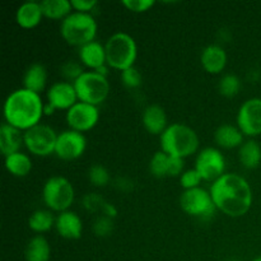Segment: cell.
Masks as SVG:
<instances>
[{
	"instance_id": "1",
	"label": "cell",
	"mask_w": 261,
	"mask_h": 261,
	"mask_svg": "<svg viewBox=\"0 0 261 261\" xmlns=\"http://www.w3.org/2000/svg\"><path fill=\"white\" fill-rule=\"evenodd\" d=\"M211 195L218 211L232 218L244 217L251 209L252 189L249 181L237 173H224L211 186Z\"/></svg>"
},
{
	"instance_id": "2",
	"label": "cell",
	"mask_w": 261,
	"mask_h": 261,
	"mask_svg": "<svg viewBox=\"0 0 261 261\" xmlns=\"http://www.w3.org/2000/svg\"><path fill=\"white\" fill-rule=\"evenodd\" d=\"M45 102L41 94L25 88L13 91L4 101V120L7 124L27 132L31 127L41 124Z\"/></svg>"
},
{
	"instance_id": "3",
	"label": "cell",
	"mask_w": 261,
	"mask_h": 261,
	"mask_svg": "<svg viewBox=\"0 0 261 261\" xmlns=\"http://www.w3.org/2000/svg\"><path fill=\"white\" fill-rule=\"evenodd\" d=\"M198 134L193 127L181 122H173L161 135V148L165 153L172 157H190L199 149Z\"/></svg>"
},
{
	"instance_id": "4",
	"label": "cell",
	"mask_w": 261,
	"mask_h": 261,
	"mask_svg": "<svg viewBox=\"0 0 261 261\" xmlns=\"http://www.w3.org/2000/svg\"><path fill=\"white\" fill-rule=\"evenodd\" d=\"M98 24L91 13L71 12L65 19L61 20L60 35L66 43L71 46H82L96 41Z\"/></svg>"
},
{
	"instance_id": "5",
	"label": "cell",
	"mask_w": 261,
	"mask_h": 261,
	"mask_svg": "<svg viewBox=\"0 0 261 261\" xmlns=\"http://www.w3.org/2000/svg\"><path fill=\"white\" fill-rule=\"evenodd\" d=\"M107 65L116 70H125L134 66L138 58V45L135 38L126 32H115L105 43Z\"/></svg>"
},
{
	"instance_id": "6",
	"label": "cell",
	"mask_w": 261,
	"mask_h": 261,
	"mask_svg": "<svg viewBox=\"0 0 261 261\" xmlns=\"http://www.w3.org/2000/svg\"><path fill=\"white\" fill-rule=\"evenodd\" d=\"M42 199L50 211L58 213L69 211L75 199L73 184L64 176H51L43 184Z\"/></svg>"
},
{
	"instance_id": "7",
	"label": "cell",
	"mask_w": 261,
	"mask_h": 261,
	"mask_svg": "<svg viewBox=\"0 0 261 261\" xmlns=\"http://www.w3.org/2000/svg\"><path fill=\"white\" fill-rule=\"evenodd\" d=\"M73 84L75 87L78 101L97 107L103 103L110 94V82L107 76L94 70L84 71Z\"/></svg>"
},
{
	"instance_id": "8",
	"label": "cell",
	"mask_w": 261,
	"mask_h": 261,
	"mask_svg": "<svg viewBox=\"0 0 261 261\" xmlns=\"http://www.w3.org/2000/svg\"><path fill=\"white\" fill-rule=\"evenodd\" d=\"M58 135L48 125L38 124L23 133V143L31 154L47 157L55 153Z\"/></svg>"
},
{
	"instance_id": "9",
	"label": "cell",
	"mask_w": 261,
	"mask_h": 261,
	"mask_svg": "<svg viewBox=\"0 0 261 261\" xmlns=\"http://www.w3.org/2000/svg\"><path fill=\"white\" fill-rule=\"evenodd\" d=\"M180 206L186 214L200 219L212 218L217 211L211 191L203 188L184 191L180 196Z\"/></svg>"
},
{
	"instance_id": "10",
	"label": "cell",
	"mask_w": 261,
	"mask_h": 261,
	"mask_svg": "<svg viewBox=\"0 0 261 261\" xmlns=\"http://www.w3.org/2000/svg\"><path fill=\"white\" fill-rule=\"evenodd\" d=\"M195 170L200 173L204 181H216L224 175L226 158L223 153L214 147H206L198 153L195 160Z\"/></svg>"
},
{
	"instance_id": "11",
	"label": "cell",
	"mask_w": 261,
	"mask_h": 261,
	"mask_svg": "<svg viewBox=\"0 0 261 261\" xmlns=\"http://www.w3.org/2000/svg\"><path fill=\"white\" fill-rule=\"evenodd\" d=\"M66 124L71 130L84 133L92 130L99 120V110L97 106L78 101L66 111Z\"/></svg>"
},
{
	"instance_id": "12",
	"label": "cell",
	"mask_w": 261,
	"mask_h": 261,
	"mask_svg": "<svg viewBox=\"0 0 261 261\" xmlns=\"http://www.w3.org/2000/svg\"><path fill=\"white\" fill-rule=\"evenodd\" d=\"M237 126L247 137L261 135V98H249L240 106Z\"/></svg>"
},
{
	"instance_id": "13",
	"label": "cell",
	"mask_w": 261,
	"mask_h": 261,
	"mask_svg": "<svg viewBox=\"0 0 261 261\" xmlns=\"http://www.w3.org/2000/svg\"><path fill=\"white\" fill-rule=\"evenodd\" d=\"M87 148V139L83 133L75 130H65L58 135L55 154L63 161L78 160Z\"/></svg>"
},
{
	"instance_id": "14",
	"label": "cell",
	"mask_w": 261,
	"mask_h": 261,
	"mask_svg": "<svg viewBox=\"0 0 261 261\" xmlns=\"http://www.w3.org/2000/svg\"><path fill=\"white\" fill-rule=\"evenodd\" d=\"M46 99H47L46 102L50 103L55 110L68 111L78 102V96H76L74 84L63 81L51 84V87L46 92Z\"/></svg>"
},
{
	"instance_id": "15",
	"label": "cell",
	"mask_w": 261,
	"mask_h": 261,
	"mask_svg": "<svg viewBox=\"0 0 261 261\" xmlns=\"http://www.w3.org/2000/svg\"><path fill=\"white\" fill-rule=\"evenodd\" d=\"M149 171L155 177L181 176L184 172V160L172 157L163 150H160V152H155L150 158Z\"/></svg>"
},
{
	"instance_id": "16",
	"label": "cell",
	"mask_w": 261,
	"mask_h": 261,
	"mask_svg": "<svg viewBox=\"0 0 261 261\" xmlns=\"http://www.w3.org/2000/svg\"><path fill=\"white\" fill-rule=\"evenodd\" d=\"M55 228L59 236L66 240L81 239L83 232V222L75 212L66 211L59 213L55 221Z\"/></svg>"
},
{
	"instance_id": "17",
	"label": "cell",
	"mask_w": 261,
	"mask_h": 261,
	"mask_svg": "<svg viewBox=\"0 0 261 261\" xmlns=\"http://www.w3.org/2000/svg\"><path fill=\"white\" fill-rule=\"evenodd\" d=\"M200 63L208 73L219 74L227 65V53L222 46L212 43L201 51Z\"/></svg>"
},
{
	"instance_id": "18",
	"label": "cell",
	"mask_w": 261,
	"mask_h": 261,
	"mask_svg": "<svg viewBox=\"0 0 261 261\" xmlns=\"http://www.w3.org/2000/svg\"><path fill=\"white\" fill-rule=\"evenodd\" d=\"M142 121L145 130L153 135H162V133L168 126L165 109L157 103H152L145 107L142 115Z\"/></svg>"
},
{
	"instance_id": "19",
	"label": "cell",
	"mask_w": 261,
	"mask_h": 261,
	"mask_svg": "<svg viewBox=\"0 0 261 261\" xmlns=\"http://www.w3.org/2000/svg\"><path fill=\"white\" fill-rule=\"evenodd\" d=\"M79 60L82 61L84 66L97 70L101 66L106 65V50L105 45H102L98 41H92L87 45L79 47Z\"/></svg>"
},
{
	"instance_id": "20",
	"label": "cell",
	"mask_w": 261,
	"mask_h": 261,
	"mask_svg": "<svg viewBox=\"0 0 261 261\" xmlns=\"http://www.w3.org/2000/svg\"><path fill=\"white\" fill-rule=\"evenodd\" d=\"M43 18L41 3L38 2H25L18 7L15 12V22L18 25L25 30L37 27Z\"/></svg>"
},
{
	"instance_id": "21",
	"label": "cell",
	"mask_w": 261,
	"mask_h": 261,
	"mask_svg": "<svg viewBox=\"0 0 261 261\" xmlns=\"http://www.w3.org/2000/svg\"><path fill=\"white\" fill-rule=\"evenodd\" d=\"M23 143V133L17 127L12 126V125L2 124L0 126V150H2L3 155L13 154L20 150Z\"/></svg>"
},
{
	"instance_id": "22",
	"label": "cell",
	"mask_w": 261,
	"mask_h": 261,
	"mask_svg": "<svg viewBox=\"0 0 261 261\" xmlns=\"http://www.w3.org/2000/svg\"><path fill=\"white\" fill-rule=\"evenodd\" d=\"M244 133L239 126L231 124H223L217 127L214 133V140L217 144L224 149H233L244 144Z\"/></svg>"
},
{
	"instance_id": "23",
	"label": "cell",
	"mask_w": 261,
	"mask_h": 261,
	"mask_svg": "<svg viewBox=\"0 0 261 261\" xmlns=\"http://www.w3.org/2000/svg\"><path fill=\"white\" fill-rule=\"evenodd\" d=\"M47 84V70L40 63H35L28 66L23 75V88L30 89L40 94Z\"/></svg>"
},
{
	"instance_id": "24",
	"label": "cell",
	"mask_w": 261,
	"mask_h": 261,
	"mask_svg": "<svg viewBox=\"0 0 261 261\" xmlns=\"http://www.w3.org/2000/svg\"><path fill=\"white\" fill-rule=\"evenodd\" d=\"M5 168L15 177H25L32 171V160L27 153L17 152L7 155L4 161Z\"/></svg>"
},
{
	"instance_id": "25",
	"label": "cell",
	"mask_w": 261,
	"mask_h": 261,
	"mask_svg": "<svg viewBox=\"0 0 261 261\" xmlns=\"http://www.w3.org/2000/svg\"><path fill=\"white\" fill-rule=\"evenodd\" d=\"M51 249L50 244L42 234L32 237L25 247V260L27 261H48Z\"/></svg>"
},
{
	"instance_id": "26",
	"label": "cell",
	"mask_w": 261,
	"mask_h": 261,
	"mask_svg": "<svg viewBox=\"0 0 261 261\" xmlns=\"http://www.w3.org/2000/svg\"><path fill=\"white\" fill-rule=\"evenodd\" d=\"M239 158L245 168L254 170L261 163V147L259 143L250 139L240 147Z\"/></svg>"
},
{
	"instance_id": "27",
	"label": "cell",
	"mask_w": 261,
	"mask_h": 261,
	"mask_svg": "<svg viewBox=\"0 0 261 261\" xmlns=\"http://www.w3.org/2000/svg\"><path fill=\"white\" fill-rule=\"evenodd\" d=\"M40 3L43 17L50 19H65L73 9L70 0H42Z\"/></svg>"
},
{
	"instance_id": "28",
	"label": "cell",
	"mask_w": 261,
	"mask_h": 261,
	"mask_svg": "<svg viewBox=\"0 0 261 261\" xmlns=\"http://www.w3.org/2000/svg\"><path fill=\"white\" fill-rule=\"evenodd\" d=\"M56 218L53 216L50 211L45 209H38L35 211L28 218V227L36 233H45L50 231L53 227H55Z\"/></svg>"
},
{
	"instance_id": "29",
	"label": "cell",
	"mask_w": 261,
	"mask_h": 261,
	"mask_svg": "<svg viewBox=\"0 0 261 261\" xmlns=\"http://www.w3.org/2000/svg\"><path fill=\"white\" fill-rule=\"evenodd\" d=\"M219 93L224 97H234L241 89V79L236 74H224L219 81Z\"/></svg>"
},
{
	"instance_id": "30",
	"label": "cell",
	"mask_w": 261,
	"mask_h": 261,
	"mask_svg": "<svg viewBox=\"0 0 261 261\" xmlns=\"http://www.w3.org/2000/svg\"><path fill=\"white\" fill-rule=\"evenodd\" d=\"M88 180L92 185L97 186V188H105L109 185L111 176L105 166L93 165L88 170Z\"/></svg>"
},
{
	"instance_id": "31",
	"label": "cell",
	"mask_w": 261,
	"mask_h": 261,
	"mask_svg": "<svg viewBox=\"0 0 261 261\" xmlns=\"http://www.w3.org/2000/svg\"><path fill=\"white\" fill-rule=\"evenodd\" d=\"M109 201L97 193H88L82 199L83 208L89 213H103V209Z\"/></svg>"
},
{
	"instance_id": "32",
	"label": "cell",
	"mask_w": 261,
	"mask_h": 261,
	"mask_svg": "<svg viewBox=\"0 0 261 261\" xmlns=\"http://www.w3.org/2000/svg\"><path fill=\"white\" fill-rule=\"evenodd\" d=\"M92 229L97 237H109L114 231V219L99 214L93 221Z\"/></svg>"
},
{
	"instance_id": "33",
	"label": "cell",
	"mask_w": 261,
	"mask_h": 261,
	"mask_svg": "<svg viewBox=\"0 0 261 261\" xmlns=\"http://www.w3.org/2000/svg\"><path fill=\"white\" fill-rule=\"evenodd\" d=\"M84 71L86 70L83 69V66H82L78 61L74 60L65 61L60 68L61 75L64 76V79H65L66 82H70V83H74Z\"/></svg>"
},
{
	"instance_id": "34",
	"label": "cell",
	"mask_w": 261,
	"mask_h": 261,
	"mask_svg": "<svg viewBox=\"0 0 261 261\" xmlns=\"http://www.w3.org/2000/svg\"><path fill=\"white\" fill-rule=\"evenodd\" d=\"M201 181H203V177H201L200 173H199L195 168L184 171L182 175L180 176V184L185 190L200 188Z\"/></svg>"
},
{
	"instance_id": "35",
	"label": "cell",
	"mask_w": 261,
	"mask_h": 261,
	"mask_svg": "<svg viewBox=\"0 0 261 261\" xmlns=\"http://www.w3.org/2000/svg\"><path fill=\"white\" fill-rule=\"evenodd\" d=\"M121 82L127 88H138L142 86L143 76L135 66H132V68L121 71Z\"/></svg>"
},
{
	"instance_id": "36",
	"label": "cell",
	"mask_w": 261,
	"mask_h": 261,
	"mask_svg": "<svg viewBox=\"0 0 261 261\" xmlns=\"http://www.w3.org/2000/svg\"><path fill=\"white\" fill-rule=\"evenodd\" d=\"M155 4L154 0H122V5L130 12L144 13Z\"/></svg>"
},
{
	"instance_id": "37",
	"label": "cell",
	"mask_w": 261,
	"mask_h": 261,
	"mask_svg": "<svg viewBox=\"0 0 261 261\" xmlns=\"http://www.w3.org/2000/svg\"><path fill=\"white\" fill-rule=\"evenodd\" d=\"M98 2L97 0H71V7L75 12L91 13L97 7Z\"/></svg>"
},
{
	"instance_id": "38",
	"label": "cell",
	"mask_w": 261,
	"mask_h": 261,
	"mask_svg": "<svg viewBox=\"0 0 261 261\" xmlns=\"http://www.w3.org/2000/svg\"><path fill=\"white\" fill-rule=\"evenodd\" d=\"M102 214L106 217H110V218L115 219L117 217V208L114 205V204L107 203L106 206H105V209H103V213Z\"/></svg>"
},
{
	"instance_id": "39",
	"label": "cell",
	"mask_w": 261,
	"mask_h": 261,
	"mask_svg": "<svg viewBox=\"0 0 261 261\" xmlns=\"http://www.w3.org/2000/svg\"><path fill=\"white\" fill-rule=\"evenodd\" d=\"M54 112H55V109H54L50 103H47V102H46L45 106H43V114L47 115V116H50V115H53Z\"/></svg>"
},
{
	"instance_id": "40",
	"label": "cell",
	"mask_w": 261,
	"mask_h": 261,
	"mask_svg": "<svg viewBox=\"0 0 261 261\" xmlns=\"http://www.w3.org/2000/svg\"><path fill=\"white\" fill-rule=\"evenodd\" d=\"M109 68H110V66L106 64V65L101 66V68H98L97 70H94V71H97L98 74H102V75L107 76V73H109Z\"/></svg>"
},
{
	"instance_id": "41",
	"label": "cell",
	"mask_w": 261,
	"mask_h": 261,
	"mask_svg": "<svg viewBox=\"0 0 261 261\" xmlns=\"http://www.w3.org/2000/svg\"><path fill=\"white\" fill-rule=\"evenodd\" d=\"M252 261H261V256H259V257H256V259H254Z\"/></svg>"
},
{
	"instance_id": "42",
	"label": "cell",
	"mask_w": 261,
	"mask_h": 261,
	"mask_svg": "<svg viewBox=\"0 0 261 261\" xmlns=\"http://www.w3.org/2000/svg\"><path fill=\"white\" fill-rule=\"evenodd\" d=\"M229 261H236V260H229Z\"/></svg>"
}]
</instances>
